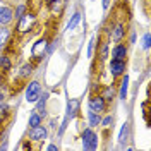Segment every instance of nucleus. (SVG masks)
I'll return each instance as SVG.
<instances>
[{"instance_id": "obj_1", "label": "nucleus", "mask_w": 151, "mask_h": 151, "mask_svg": "<svg viewBox=\"0 0 151 151\" xmlns=\"http://www.w3.org/2000/svg\"><path fill=\"white\" fill-rule=\"evenodd\" d=\"M36 26V14L35 12H24L21 17L17 19V26H16V31H17V35H28L31 29H35Z\"/></svg>"}, {"instance_id": "obj_2", "label": "nucleus", "mask_w": 151, "mask_h": 151, "mask_svg": "<svg viewBox=\"0 0 151 151\" xmlns=\"http://www.w3.org/2000/svg\"><path fill=\"white\" fill-rule=\"evenodd\" d=\"M106 108H108V103L103 100V96L100 93H91L89 100H88V110L101 115V113L106 112Z\"/></svg>"}, {"instance_id": "obj_3", "label": "nucleus", "mask_w": 151, "mask_h": 151, "mask_svg": "<svg viewBox=\"0 0 151 151\" xmlns=\"http://www.w3.org/2000/svg\"><path fill=\"white\" fill-rule=\"evenodd\" d=\"M83 148L88 151H94L98 150V136L93 131V127H86L83 131Z\"/></svg>"}, {"instance_id": "obj_4", "label": "nucleus", "mask_w": 151, "mask_h": 151, "mask_svg": "<svg viewBox=\"0 0 151 151\" xmlns=\"http://www.w3.org/2000/svg\"><path fill=\"white\" fill-rule=\"evenodd\" d=\"M40 94H41V84H40V81H29L28 86H26V93H24L26 101L28 103H36Z\"/></svg>"}, {"instance_id": "obj_5", "label": "nucleus", "mask_w": 151, "mask_h": 151, "mask_svg": "<svg viewBox=\"0 0 151 151\" xmlns=\"http://www.w3.org/2000/svg\"><path fill=\"white\" fill-rule=\"evenodd\" d=\"M47 136H48L47 127H43V125L40 124V125H35V127H29V131H28V141L43 142L45 139H47Z\"/></svg>"}, {"instance_id": "obj_6", "label": "nucleus", "mask_w": 151, "mask_h": 151, "mask_svg": "<svg viewBox=\"0 0 151 151\" xmlns=\"http://www.w3.org/2000/svg\"><path fill=\"white\" fill-rule=\"evenodd\" d=\"M108 69H110V74H112L113 79H119L125 74L127 70V60H117V58H112L110 64H108Z\"/></svg>"}, {"instance_id": "obj_7", "label": "nucleus", "mask_w": 151, "mask_h": 151, "mask_svg": "<svg viewBox=\"0 0 151 151\" xmlns=\"http://www.w3.org/2000/svg\"><path fill=\"white\" fill-rule=\"evenodd\" d=\"M48 43H50V40H48L47 36H45V38H40L36 43L33 45V48H31V57H33L35 60H41V57L47 53Z\"/></svg>"}, {"instance_id": "obj_8", "label": "nucleus", "mask_w": 151, "mask_h": 151, "mask_svg": "<svg viewBox=\"0 0 151 151\" xmlns=\"http://www.w3.org/2000/svg\"><path fill=\"white\" fill-rule=\"evenodd\" d=\"M67 7V0H53L48 4V10L53 17H60L64 14V10Z\"/></svg>"}, {"instance_id": "obj_9", "label": "nucleus", "mask_w": 151, "mask_h": 151, "mask_svg": "<svg viewBox=\"0 0 151 151\" xmlns=\"http://www.w3.org/2000/svg\"><path fill=\"white\" fill-rule=\"evenodd\" d=\"M14 22V9L10 5H2L0 7V24L9 26Z\"/></svg>"}, {"instance_id": "obj_10", "label": "nucleus", "mask_w": 151, "mask_h": 151, "mask_svg": "<svg viewBox=\"0 0 151 151\" xmlns=\"http://www.w3.org/2000/svg\"><path fill=\"white\" fill-rule=\"evenodd\" d=\"M79 110H81V100H77V98H72V100H69V103H67V120H72L76 119L77 115H79Z\"/></svg>"}, {"instance_id": "obj_11", "label": "nucleus", "mask_w": 151, "mask_h": 151, "mask_svg": "<svg viewBox=\"0 0 151 151\" xmlns=\"http://www.w3.org/2000/svg\"><path fill=\"white\" fill-rule=\"evenodd\" d=\"M127 53H129V47L119 41L112 50V58H117V60H127Z\"/></svg>"}, {"instance_id": "obj_12", "label": "nucleus", "mask_w": 151, "mask_h": 151, "mask_svg": "<svg viewBox=\"0 0 151 151\" xmlns=\"http://www.w3.org/2000/svg\"><path fill=\"white\" fill-rule=\"evenodd\" d=\"M10 38H12V31H10V28L9 26L0 24V52H4V50L7 48Z\"/></svg>"}, {"instance_id": "obj_13", "label": "nucleus", "mask_w": 151, "mask_h": 151, "mask_svg": "<svg viewBox=\"0 0 151 151\" xmlns=\"http://www.w3.org/2000/svg\"><path fill=\"white\" fill-rule=\"evenodd\" d=\"M125 33H127V29H125V24H124V22H117L112 28V36L117 43L122 41L124 38H125Z\"/></svg>"}, {"instance_id": "obj_14", "label": "nucleus", "mask_w": 151, "mask_h": 151, "mask_svg": "<svg viewBox=\"0 0 151 151\" xmlns=\"http://www.w3.org/2000/svg\"><path fill=\"white\" fill-rule=\"evenodd\" d=\"M47 100H48V91H43L40 94V98L36 100V110L41 117H45V110H47Z\"/></svg>"}, {"instance_id": "obj_15", "label": "nucleus", "mask_w": 151, "mask_h": 151, "mask_svg": "<svg viewBox=\"0 0 151 151\" xmlns=\"http://www.w3.org/2000/svg\"><path fill=\"white\" fill-rule=\"evenodd\" d=\"M35 72V64L33 62H26L24 65H21L19 69V79H29V76Z\"/></svg>"}, {"instance_id": "obj_16", "label": "nucleus", "mask_w": 151, "mask_h": 151, "mask_svg": "<svg viewBox=\"0 0 151 151\" xmlns=\"http://www.w3.org/2000/svg\"><path fill=\"white\" fill-rule=\"evenodd\" d=\"M129 136H131V125L129 124H124L120 134H119V142H120V148H125V142L129 141Z\"/></svg>"}, {"instance_id": "obj_17", "label": "nucleus", "mask_w": 151, "mask_h": 151, "mask_svg": "<svg viewBox=\"0 0 151 151\" xmlns=\"http://www.w3.org/2000/svg\"><path fill=\"white\" fill-rule=\"evenodd\" d=\"M101 96H103V100L106 101V103H112L113 98H115V88L112 86H105L103 88V93H100Z\"/></svg>"}, {"instance_id": "obj_18", "label": "nucleus", "mask_w": 151, "mask_h": 151, "mask_svg": "<svg viewBox=\"0 0 151 151\" xmlns=\"http://www.w3.org/2000/svg\"><path fill=\"white\" fill-rule=\"evenodd\" d=\"M127 88H129V76L124 74L122 83H120V91H119V98H120V100H125V98H127Z\"/></svg>"}, {"instance_id": "obj_19", "label": "nucleus", "mask_w": 151, "mask_h": 151, "mask_svg": "<svg viewBox=\"0 0 151 151\" xmlns=\"http://www.w3.org/2000/svg\"><path fill=\"white\" fill-rule=\"evenodd\" d=\"M100 122H101V115L89 110V112H88V124H89V127H98Z\"/></svg>"}, {"instance_id": "obj_20", "label": "nucleus", "mask_w": 151, "mask_h": 151, "mask_svg": "<svg viewBox=\"0 0 151 151\" xmlns=\"http://www.w3.org/2000/svg\"><path fill=\"white\" fill-rule=\"evenodd\" d=\"M81 17H83V14H81V12H76L74 16L70 17V21L67 22V28H65L67 31H72V29H76V28H77V24L81 22Z\"/></svg>"}, {"instance_id": "obj_21", "label": "nucleus", "mask_w": 151, "mask_h": 151, "mask_svg": "<svg viewBox=\"0 0 151 151\" xmlns=\"http://www.w3.org/2000/svg\"><path fill=\"white\" fill-rule=\"evenodd\" d=\"M28 124H29V127H35V125H40V124H43V117L40 115L38 112H33L31 115H29V120H28Z\"/></svg>"}, {"instance_id": "obj_22", "label": "nucleus", "mask_w": 151, "mask_h": 151, "mask_svg": "<svg viewBox=\"0 0 151 151\" xmlns=\"http://www.w3.org/2000/svg\"><path fill=\"white\" fill-rule=\"evenodd\" d=\"M10 67H12V62H10V58L7 55H0V69L2 70H10Z\"/></svg>"}, {"instance_id": "obj_23", "label": "nucleus", "mask_w": 151, "mask_h": 151, "mask_svg": "<svg viewBox=\"0 0 151 151\" xmlns=\"http://www.w3.org/2000/svg\"><path fill=\"white\" fill-rule=\"evenodd\" d=\"M98 57H100V60H106V57H108V41L100 43V52H98Z\"/></svg>"}, {"instance_id": "obj_24", "label": "nucleus", "mask_w": 151, "mask_h": 151, "mask_svg": "<svg viewBox=\"0 0 151 151\" xmlns=\"http://www.w3.org/2000/svg\"><path fill=\"white\" fill-rule=\"evenodd\" d=\"M28 10V5H24V4H19V5H16V9H14V19H19L24 12Z\"/></svg>"}, {"instance_id": "obj_25", "label": "nucleus", "mask_w": 151, "mask_h": 151, "mask_svg": "<svg viewBox=\"0 0 151 151\" xmlns=\"http://www.w3.org/2000/svg\"><path fill=\"white\" fill-rule=\"evenodd\" d=\"M100 125H103L105 129H110L113 125V117L112 115H106L105 119H101V122H100Z\"/></svg>"}, {"instance_id": "obj_26", "label": "nucleus", "mask_w": 151, "mask_h": 151, "mask_svg": "<svg viewBox=\"0 0 151 151\" xmlns=\"http://www.w3.org/2000/svg\"><path fill=\"white\" fill-rule=\"evenodd\" d=\"M150 47H151V35L150 33H144V36H142V48L150 50Z\"/></svg>"}, {"instance_id": "obj_27", "label": "nucleus", "mask_w": 151, "mask_h": 151, "mask_svg": "<svg viewBox=\"0 0 151 151\" xmlns=\"http://www.w3.org/2000/svg\"><path fill=\"white\" fill-rule=\"evenodd\" d=\"M7 113H9V106L4 103V101H0V120H2Z\"/></svg>"}, {"instance_id": "obj_28", "label": "nucleus", "mask_w": 151, "mask_h": 151, "mask_svg": "<svg viewBox=\"0 0 151 151\" xmlns=\"http://www.w3.org/2000/svg\"><path fill=\"white\" fill-rule=\"evenodd\" d=\"M94 43H96V40H94V38H91V40H89V45H88V57H93Z\"/></svg>"}, {"instance_id": "obj_29", "label": "nucleus", "mask_w": 151, "mask_h": 151, "mask_svg": "<svg viewBox=\"0 0 151 151\" xmlns=\"http://www.w3.org/2000/svg\"><path fill=\"white\" fill-rule=\"evenodd\" d=\"M100 89H101L100 83H91V93H98Z\"/></svg>"}, {"instance_id": "obj_30", "label": "nucleus", "mask_w": 151, "mask_h": 151, "mask_svg": "<svg viewBox=\"0 0 151 151\" xmlns=\"http://www.w3.org/2000/svg\"><path fill=\"white\" fill-rule=\"evenodd\" d=\"M110 2H112V0H101V7H103V10H108V7H110Z\"/></svg>"}, {"instance_id": "obj_31", "label": "nucleus", "mask_w": 151, "mask_h": 151, "mask_svg": "<svg viewBox=\"0 0 151 151\" xmlns=\"http://www.w3.org/2000/svg\"><path fill=\"white\" fill-rule=\"evenodd\" d=\"M47 150H48V151H57V150H58V146H57V144H50Z\"/></svg>"}, {"instance_id": "obj_32", "label": "nucleus", "mask_w": 151, "mask_h": 151, "mask_svg": "<svg viewBox=\"0 0 151 151\" xmlns=\"http://www.w3.org/2000/svg\"><path fill=\"white\" fill-rule=\"evenodd\" d=\"M21 150H31V144H29V142H24V144H21Z\"/></svg>"}, {"instance_id": "obj_33", "label": "nucleus", "mask_w": 151, "mask_h": 151, "mask_svg": "<svg viewBox=\"0 0 151 151\" xmlns=\"http://www.w3.org/2000/svg\"><path fill=\"white\" fill-rule=\"evenodd\" d=\"M5 100V94H4V91H2V88H0V101H4Z\"/></svg>"}, {"instance_id": "obj_34", "label": "nucleus", "mask_w": 151, "mask_h": 151, "mask_svg": "<svg viewBox=\"0 0 151 151\" xmlns=\"http://www.w3.org/2000/svg\"><path fill=\"white\" fill-rule=\"evenodd\" d=\"M41 2H45V4L48 5V4H50V2H53V0H41Z\"/></svg>"}, {"instance_id": "obj_35", "label": "nucleus", "mask_w": 151, "mask_h": 151, "mask_svg": "<svg viewBox=\"0 0 151 151\" xmlns=\"http://www.w3.org/2000/svg\"><path fill=\"white\" fill-rule=\"evenodd\" d=\"M146 2H150V0H146Z\"/></svg>"}]
</instances>
